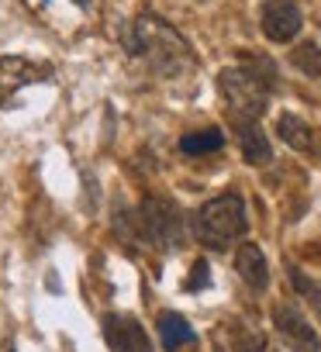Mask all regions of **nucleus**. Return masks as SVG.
I'll return each mask as SVG.
<instances>
[{
	"label": "nucleus",
	"mask_w": 321,
	"mask_h": 352,
	"mask_svg": "<svg viewBox=\"0 0 321 352\" xmlns=\"http://www.w3.org/2000/svg\"><path fill=\"white\" fill-rule=\"evenodd\" d=\"M124 49L128 56L145 59L159 76H177L194 66V52L184 42V35L152 14H142L124 28Z\"/></svg>",
	"instance_id": "1"
},
{
	"label": "nucleus",
	"mask_w": 321,
	"mask_h": 352,
	"mask_svg": "<svg viewBox=\"0 0 321 352\" xmlns=\"http://www.w3.org/2000/svg\"><path fill=\"white\" fill-rule=\"evenodd\" d=\"M245 204L239 194H221V197H211L197 218H194V232L204 245L211 249H225L228 242H235L239 235H245Z\"/></svg>",
	"instance_id": "2"
},
{
	"label": "nucleus",
	"mask_w": 321,
	"mask_h": 352,
	"mask_svg": "<svg viewBox=\"0 0 321 352\" xmlns=\"http://www.w3.org/2000/svg\"><path fill=\"white\" fill-rule=\"evenodd\" d=\"M269 80L259 76L256 69L245 66H232L218 73V90L228 104V111L235 114V121H259V114L269 104Z\"/></svg>",
	"instance_id": "3"
},
{
	"label": "nucleus",
	"mask_w": 321,
	"mask_h": 352,
	"mask_svg": "<svg viewBox=\"0 0 321 352\" xmlns=\"http://www.w3.org/2000/svg\"><path fill=\"white\" fill-rule=\"evenodd\" d=\"M142 218V232L148 242L163 245V249H180L184 239H187V228H184V214L177 208V201L170 197H148L138 211Z\"/></svg>",
	"instance_id": "4"
},
{
	"label": "nucleus",
	"mask_w": 321,
	"mask_h": 352,
	"mask_svg": "<svg viewBox=\"0 0 321 352\" xmlns=\"http://www.w3.org/2000/svg\"><path fill=\"white\" fill-rule=\"evenodd\" d=\"M52 76V66L28 56H4L0 59V104H11V97L32 83H42Z\"/></svg>",
	"instance_id": "5"
},
{
	"label": "nucleus",
	"mask_w": 321,
	"mask_h": 352,
	"mask_svg": "<svg viewBox=\"0 0 321 352\" xmlns=\"http://www.w3.org/2000/svg\"><path fill=\"white\" fill-rule=\"evenodd\" d=\"M273 324H276V331L283 335V342H287L294 352H321V338H318V331L311 328V321L300 314V307H294V304H276V307H273Z\"/></svg>",
	"instance_id": "6"
},
{
	"label": "nucleus",
	"mask_w": 321,
	"mask_h": 352,
	"mask_svg": "<svg viewBox=\"0 0 321 352\" xmlns=\"http://www.w3.org/2000/svg\"><path fill=\"white\" fill-rule=\"evenodd\" d=\"M304 18H300V8L297 0H266L263 4V35L269 42H290L297 32H300Z\"/></svg>",
	"instance_id": "7"
},
{
	"label": "nucleus",
	"mask_w": 321,
	"mask_h": 352,
	"mask_svg": "<svg viewBox=\"0 0 321 352\" xmlns=\"http://www.w3.org/2000/svg\"><path fill=\"white\" fill-rule=\"evenodd\" d=\"M104 335H107V342H111L114 352H152L148 335H145V328L135 318H118V314L107 318Z\"/></svg>",
	"instance_id": "8"
},
{
	"label": "nucleus",
	"mask_w": 321,
	"mask_h": 352,
	"mask_svg": "<svg viewBox=\"0 0 321 352\" xmlns=\"http://www.w3.org/2000/svg\"><path fill=\"white\" fill-rule=\"evenodd\" d=\"M235 270H239V276L245 280L249 290L263 294V290L269 287V266H266V256H263L259 245L245 242V245L235 252Z\"/></svg>",
	"instance_id": "9"
},
{
	"label": "nucleus",
	"mask_w": 321,
	"mask_h": 352,
	"mask_svg": "<svg viewBox=\"0 0 321 352\" xmlns=\"http://www.w3.org/2000/svg\"><path fill=\"white\" fill-rule=\"evenodd\" d=\"M276 135H280L290 148H297V152H311V148H314V128H311L300 114H294V111L280 114V121H276Z\"/></svg>",
	"instance_id": "10"
},
{
	"label": "nucleus",
	"mask_w": 321,
	"mask_h": 352,
	"mask_svg": "<svg viewBox=\"0 0 321 352\" xmlns=\"http://www.w3.org/2000/svg\"><path fill=\"white\" fill-rule=\"evenodd\" d=\"M239 142H242L245 162H252V166L269 162L273 148H269V142H266V135H263V128H259L256 121H239Z\"/></svg>",
	"instance_id": "11"
},
{
	"label": "nucleus",
	"mask_w": 321,
	"mask_h": 352,
	"mask_svg": "<svg viewBox=\"0 0 321 352\" xmlns=\"http://www.w3.org/2000/svg\"><path fill=\"white\" fill-rule=\"evenodd\" d=\"M159 342H163L166 352H177L187 342H194V328L187 324V318L166 311V314H159Z\"/></svg>",
	"instance_id": "12"
},
{
	"label": "nucleus",
	"mask_w": 321,
	"mask_h": 352,
	"mask_svg": "<svg viewBox=\"0 0 321 352\" xmlns=\"http://www.w3.org/2000/svg\"><path fill=\"white\" fill-rule=\"evenodd\" d=\"M225 145V135L218 128H204V131H190L180 138V148L187 155H208V152H218Z\"/></svg>",
	"instance_id": "13"
},
{
	"label": "nucleus",
	"mask_w": 321,
	"mask_h": 352,
	"mask_svg": "<svg viewBox=\"0 0 321 352\" xmlns=\"http://www.w3.org/2000/svg\"><path fill=\"white\" fill-rule=\"evenodd\" d=\"M228 335H232V349H235V352H266V335H263L256 324L232 321Z\"/></svg>",
	"instance_id": "14"
},
{
	"label": "nucleus",
	"mask_w": 321,
	"mask_h": 352,
	"mask_svg": "<svg viewBox=\"0 0 321 352\" xmlns=\"http://www.w3.org/2000/svg\"><path fill=\"white\" fill-rule=\"evenodd\" d=\"M290 63H294L300 73H307V76H321V49H318L314 42L297 45V49L290 52Z\"/></svg>",
	"instance_id": "15"
},
{
	"label": "nucleus",
	"mask_w": 321,
	"mask_h": 352,
	"mask_svg": "<svg viewBox=\"0 0 321 352\" xmlns=\"http://www.w3.org/2000/svg\"><path fill=\"white\" fill-rule=\"evenodd\" d=\"M287 273H290V283H294V290H297V294H300V297H304L311 307H314V314H321V287H318V283H314L307 273H300L297 266H290Z\"/></svg>",
	"instance_id": "16"
},
{
	"label": "nucleus",
	"mask_w": 321,
	"mask_h": 352,
	"mask_svg": "<svg viewBox=\"0 0 321 352\" xmlns=\"http://www.w3.org/2000/svg\"><path fill=\"white\" fill-rule=\"evenodd\" d=\"M208 273H211L208 263L197 259V263H194V273H190V280H187V290H204V287H208Z\"/></svg>",
	"instance_id": "17"
},
{
	"label": "nucleus",
	"mask_w": 321,
	"mask_h": 352,
	"mask_svg": "<svg viewBox=\"0 0 321 352\" xmlns=\"http://www.w3.org/2000/svg\"><path fill=\"white\" fill-rule=\"evenodd\" d=\"M73 4H80V8H87V4H90V0H73Z\"/></svg>",
	"instance_id": "18"
},
{
	"label": "nucleus",
	"mask_w": 321,
	"mask_h": 352,
	"mask_svg": "<svg viewBox=\"0 0 321 352\" xmlns=\"http://www.w3.org/2000/svg\"><path fill=\"white\" fill-rule=\"evenodd\" d=\"M214 352H225V349H221V345H218V349H214Z\"/></svg>",
	"instance_id": "19"
}]
</instances>
